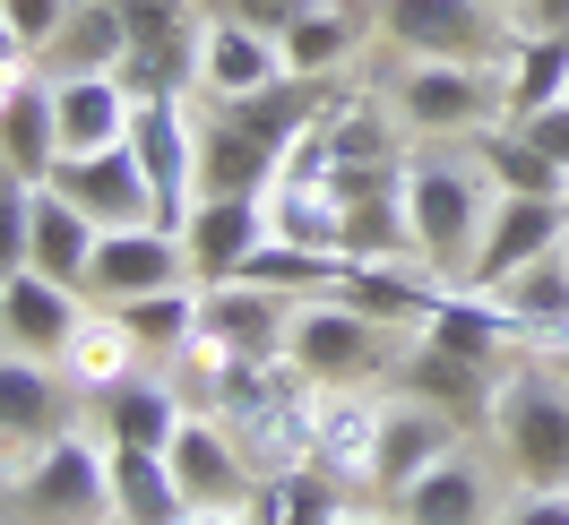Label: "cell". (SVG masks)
<instances>
[{
	"instance_id": "6da1fadb",
	"label": "cell",
	"mask_w": 569,
	"mask_h": 525,
	"mask_svg": "<svg viewBox=\"0 0 569 525\" xmlns=\"http://www.w3.org/2000/svg\"><path fill=\"white\" fill-rule=\"evenodd\" d=\"M397 181H406V233H415V267L440 284H466V267H475V250H483V224H492V181H483V164H475V147L458 139H415L406 147V164H397Z\"/></svg>"
},
{
	"instance_id": "7a4b0ae2",
	"label": "cell",
	"mask_w": 569,
	"mask_h": 525,
	"mask_svg": "<svg viewBox=\"0 0 569 525\" xmlns=\"http://www.w3.org/2000/svg\"><path fill=\"white\" fill-rule=\"evenodd\" d=\"M389 112L415 139H483L492 121H509V78L500 61H406Z\"/></svg>"
},
{
	"instance_id": "3957f363",
	"label": "cell",
	"mask_w": 569,
	"mask_h": 525,
	"mask_svg": "<svg viewBox=\"0 0 569 525\" xmlns=\"http://www.w3.org/2000/svg\"><path fill=\"white\" fill-rule=\"evenodd\" d=\"M293 336V302L268 293V284H199V327H190V345H181V371L190 380H216V371H233V362H268L284 353Z\"/></svg>"
},
{
	"instance_id": "277c9868",
	"label": "cell",
	"mask_w": 569,
	"mask_h": 525,
	"mask_svg": "<svg viewBox=\"0 0 569 525\" xmlns=\"http://www.w3.org/2000/svg\"><path fill=\"white\" fill-rule=\"evenodd\" d=\"M492 431H500V448H509V465H518L527 491H569V387L535 353H527V371L500 380Z\"/></svg>"
},
{
	"instance_id": "5b68a950",
	"label": "cell",
	"mask_w": 569,
	"mask_h": 525,
	"mask_svg": "<svg viewBox=\"0 0 569 525\" xmlns=\"http://www.w3.org/2000/svg\"><path fill=\"white\" fill-rule=\"evenodd\" d=\"M284 353H293V371L311 387H371L380 371H397V327H380V319L346 311V302H293V336H284Z\"/></svg>"
},
{
	"instance_id": "8992f818",
	"label": "cell",
	"mask_w": 569,
	"mask_h": 525,
	"mask_svg": "<svg viewBox=\"0 0 569 525\" xmlns=\"http://www.w3.org/2000/svg\"><path fill=\"white\" fill-rule=\"evenodd\" d=\"M380 36L406 61H500L509 9H492V0H380Z\"/></svg>"
},
{
	"instance_id": "52a82bcc",
	"label": "cell",
	"mask_w": 569,
	"mask_h": 525,
	"mask_svg": "<svg viewBox=\"0 0 569 525\" xmlns=\"http://www.w3.org/2000/svg\"><path fill=\"white\" fill-rule=\"evenodd\" d=\"M130 155L147 164L156 224L181 233L190 208H199V112H190V95H139V112H130Z\"/></svg>"
},
{
	"instance_id": "ba28073f",
	"label": "cell",
	"mask_w": 569,
	"mask_h": 525,
	"mask_svg": "<svg viewBox=\"0 0 569 525\" xmlns=\"http://www.w3.org/2000/svg\"><path fill=\"white\" fill-rule=\"evenodd\" d=\"M121 18H130L121 87L130 95H190L199 87V36H208V18H190V0H121Z\"/></svg>"
},
{
	"instance_id": "9c48e42d",
	"label": "cell",
	"mask_w": 569,
	"mask_h": 525,
	"mask_svg": "<svg viewBox=\"0 0 569 525\" xmlns=\"http://www.w3.org/2000/svg\"><path fill=\"white\" fill-rule=\"evenodd\" d=\"M27 508L43 525H87L96 508H112V448L104 431H61V440H43L27 456Z\"/></svg>"
},
{
	"instance_id": "30bf717a",
	"label": "cell",
	"mask_w": 569,
	"mask_h": 525,
	"mask_svg": "<svg viewBox=\"0 0 569 525\" xmlns=\"http://www.w3.org/2000/svg\"><path fill=\"white\" fill-rule=\"evenodd\" d=\"M466 448V422L423 405V396H389V414H380V456H371V499H397V491H415L440 465V456Z\"/></svg>"
},
{
	"instance_id": "8fae6325",
	"label": "cell",
	"mask_w": 569,
	"mask_h": 525,
	"mask_svg": "<svg viewBox=\"0 0 569 525\" xmlns=\"http://www.w3.org/2000/svg\"><path fill=\"white\" fill-rule=\"evenodd\" d=\"M164 284H190V250L164 224H112L96 242V267H87V293L96 302H139V293H164Z\"/></svg>"
},
{
	"instance_id": "7c38bea8",
	"label": "cell",
	"mask_w": 569,
	"mask_h": 525,
	"mask_svg": "<svg viewBox=\"0 0 569 525\" xmlns=\"http://www.w3.org/2000/svg\"><path fill=\"white\" fill-rule=\"evenodd\" d=\"M561 242H569V199H492V224H483V250H475L466 284H475V293H500L518 267L552 259Z\"/></svg>"
},
{
	"instance_id": "4fadbf2b",
	"label": "cell",
	"mask_w": 569,
	"mask_h": 525,
	"mask_svg": "<svg viewBox=\"0 0 569 525\" xmlns=\"http://www.w3.org/2000/svg\"><path fill=\"white\" fill-rule=\"evenodd\" d=\"M52 190L70 199V208H87L96 224H156V190H147V164L130 155V139L121 147H96V155H61L52 164Z\"/></svg>"
},
{
	"instance_id": "5bb4252c",
	"label": "cell",
	"mask_w": 569,
	"mask_h": 525,
	"mask_svg": "<svg viewBox=\"0 0 569 525\" xmlns=\"http://www.w3.org/2000/svg\"><path fill=\"white\" fill-rule=\"evenodd\" d=\"M164 456H173L190 508H250V491H259L242 440H233V422H216V414H181V431H173Z\"/></svg>"
},
{
	"instance_id": "9a60e30c",
	"label": "cell",
	"mask_w": 569,
	"mask_h": 525,
	"mask_svg": "<svg viewBox=\"0 0 569 525\" xmlns=\"http://www.w3.org/2000/svg\"><path fill=\"white\" fill-rule=\"evenodd\" d=\"M380 414L389 396L371 387H320V431H311V465L346 491H371V456H380Z\"/></svg>"
},
{
	"instance_id": "2e32d148",
	"label": "cell",
	"mask_w": 569,
	"mask_h": 525,
	"mask_svg": "<svg viewBox=\"0 0 569 525\" xmlns=\"http://www.w3.org/2000/svg\"><path fill=\"white\" fill-rule=\"evenodd\" d=\"M259 242H268V199H199L190 224H181L190 284H233Z\"/></svg>"
},
{
	"instance_id": "e0dca14e",
	"label": "cell",
	"mask_w": 569,
	"mask_h": 525,
	"mask_svg": "<svg viewBox=\"0 0 569 525\" xmlns=\"http://www.w3.org/2000/svg\"><path fill=\"white\" fill-rule=\"evenodd\" d=\"M78 387L61 380V362H36V353H0V440L36 456L43 440H61Z\"/></svg>"
},
{
	"instance_id": "ac0fdd59",
	"label": "cell",
	"mask_w": 569,
	"mask_h": 525,
	"mask_svg": "<svg viewBox=\"0 0 569 525\" xmlns=\"http://www.w3.org/2000/svg\"><path fill=\"white\" fill-rule=\"evenodd\" d=\"M87 319V302H78L70 284L36 276V267H18V276L0 284V345L9 353H36V362H61V345H70V327Z\"/></svg>"
},
{
	"instance_id": "d6986e66",
	"label": "cell",
	"mask_w": 569,
	"mask_h": 525,
	"mask_svg": "<svg viewBox=\"0 0 569 525\" xmlns=\"http://www.w3.org/2000/svg\"><path fill=\"white\" fill-rule=\"evenodd\" d=\"M284 78V43L268 27H250V18H208V36H199V95H259V87H277Z\"/></svg>"
},
{
	"instance_id": "ffe728a7",
	"label": "cell",
	"mask_w": 569,
	"mask_h": 525,
	"mask_svg": "<svg viewBox=\"0 0 569 525\" xmlns=\"http://www.w3.org/2000/svg\"><path fill=\"white\" fill-rule=\"evenodd\" d=\"M277 164L284 147H268L259 130H242L208 104V121H199V199H268Z\"/></svg>"
},
{
	"instance_id": "44dd1931",
	"label": "cell",
	"mask_w": 569,
	"mask_h": 525,
	"mask_svg": "<svg viewBox=\"0 0 569 525\" xmlns=\"http://www.w3.org/2000/svg\"><path fill=\"white\" fill-rule=\"evenodd\" d=\"M147 371V345L130 336V319L112 311V302H87V319L70 327V345H61V380L78 396H112L121 380H139Z\"/></svg>"
},
{
	"instance_id": "7402d4cb",
	"label": "cell",
	"mask_w": 569,
	"mask_h": 525,
	"mask_svg": "<svg viewBox=\"0 0 569 525\" xmlns=\"http://www.w3.org/2000/svg\"><path fill=\"white\" fill-rule=\"evenodd\" d=\"M380 18H362V0H311V9H293L284 18V78H346V61L362 52Z\"/></svg>"
},
{
	"instance_id": "603a6c76",
	"label": "cell",
	"mask_w": 569,
	"mask_h": 525,
	"mask_svg": "<svg viewBox=\"0 0 569 525\" xmlns=\"http://www.w3.org/2000/svg\"><path fill=\"white\" fill-rule=\"evenodd\" d=\"M397 387L423 396V405H440V414H458V422L492 414V396H500L492 362H466V353L431 345V336H406V353H397Z\"/></svg>"
},
{
	"instance_id": "cb8c5ba5",
	"label": "cell",
	"mask_w": 569,
	"mask_h": 525,
	"mask_svg": "<svg viewBox=\"0 0 569 525\" xmlns=\"http://www.w3.org/2000/svg\"><path fill=\"white\" fill-rule=\"evenodd\" d=\"M52 78V70H43ZM130 112L139 95L121 78H52V121H61V155H96V147L130 139Z\"/></svg>"
},
{
	"instance_id": "d4e9b609",
	"label": "cell",
	"mask_w": 569,
	"mask_h": 525,
	"mask_svg": "<svg viewBox=\"0 0 569 525\" xmlns=\"http://www.w3.org/2000/svg\"><path fill=\"white\" fill-rule=\"evenodd\" d=\"M96 242H104V224L87 208H70L52 181H36V250H27V267L52 284H70V293H87V267H96Z\"/></svg>"
},
{
	"instance_id": "484cf974",
	"label": "cell",
	"mask_w": 569,
	"mask_h": 525,
	"mask_svg": "<svg viewBox=\"0 0 569 525\" xmlns=\"http://www.w3.org/2000/svg\"><path fill=\"white\" fill-rule=\"evenodd\" d=\"M112 517L121 525H190L199 508H190V491H181L164 448H112Z\"/></svg>"
},
{
	"instance_id": "4316f807",
	"label": "cell",
	"mask_w": 569,
	"mask_h": 525,
	"mask_svg": "<svg viewBox=\"0 0 569 525\" xmlns=\"http://www.w3.org/2000/svg\"><path fill=\"white\" fill-rule=\"evenodd\" d=\"M397 525H492V483H483V465L475 456H440L415 491H397L389 499Z\"/></svg>"
},
{
	"instance_id": "83f0119b",
	"label": "cell",
	"mask_w": 569,
	"mask_h": 525,
	"mask_svg": "<svg viewBox=\"0 0 569 525\" xmlns=\"http://www.w3.org/2000/svg\"><path fill=\"white\" fill-rule=\"evenodd\" d=\"M121 52H130L121 0H78L70 27H61L52 52H43V70H52V78H121Z\"/></svg>"
},
{
	"instance_id": "f1b7e54d",
	"label": "cell",
	"mask_w": 569,
	"mask_h": 525,
	"mask_svg": "<svg viewBox=\"0 0 569 525\" xmlns=\"http://www.w3.org/2000/svg\"><path fill=\"white\" fill-rule=\"evenodd\" d=\"M466 147H475V164H483V181H492L500 199H569V173L518 130V121H492L483 139H466Z\"/></svg>"
},
{
	"instance_id": "f546056e",
	"label": "cell",
	"mask_w": 569,
	"mask_h": 525,
	"mask_svg": "<svg viewBox=\"0 0 569 525\" xmlns=\"http://www.w3.org/2000/svg\"><path fill=\"white\" fill-rule=\"evenodd\" d=\"M311 431H320V387H302V396H284V405H268V414L233 422V440H242V456H250L259 483L311 465Z\"/></svg>"
},
{
	"instance_id": "4dcf8cb0",
	"label": "cell",
	"mask_w": 569,
	"mask_h": 525,
	"mask_svg": "<svg viewBox=\"0 0 569 525\" xmlns=\"http://www.w3.org/2000/svg\"><path fill=\"white\" fill-rule=\"evenodd\" d=\"M96 405H104V422H96V431H104L112 448H173L181 414H190L173 387L147 380V371H139V380H121L112 396H96Z\"/></svg>"
},
{
	"instance_id": "1f68e13d",
	"label": "cell",
	"mask_w": 569,
	"mask_h": 525,
	"mask_svg": "<svg viewBox=\"0 0 569 525\" xmlns=\"http://www.w3.org/2000/svg\"><path fill=\"white\" fill-rule=\"evenodd\" d=\"M500 78H509V121H535V112L569 104V36H527L500 52Z\"/></svg>"
},
{
	"instance_id": "d6a6232c",
	"label": "cell",
	"mask_w": 569,
	"mask_h": 525,
	"mask_svg": "<svg viewBox=\"0 0 569 525\" xmlns=\"http://www.w3.org/2000/svg\"><path fill=\"white\" fill-rule=\"evenodd\" d=\"M0 164L18 181H52L61 164V121H52V78H36L18 104L0 112Z\"/></svg>"
},
{
	"instance_id": "836d02e7",
	"label": "cell",
	"mask_w": 569,
	"mask_h": 525,
	"mask_svg": "<svg viewBox=\"0 0 569 525\" xmlns=\"http://www.w3.org/2000/svg\"><path fill=\"white\" fill-rule=\"evenodd\" d=\"M208 387V414L216 422H250V414H268V405H284V396H302V371H293V353H268V362H233V371H216Z\"/></svg>"
},
{
	"instance_id": "e575fe53",
	"label": "cell",
	"mask_w": 569,
	"mask_h": 525,
	"mask_svg": "<svg viewBox=\"0 0 569 525\" xmlns=\"http://www.w3.org/2000/svg\"><path fill=\"white\" fill-rule=\"evenodd\" d=\"M346 499L355 491L328 483L320 465H293V474H268V483L250 491V525H328Z\"/></svg>"
},
{
	"instance_id": "d590c367",
	"label": "cell",
	"mask_w": 569,
	"mask_h": 525,
	"mask_svg": "<svg viewBox=\"0 0 569 525\" xmlns=\"http://www.w3.org/2000/svg\"><path fill=\"white\" fill-rule=\"evenodd\" d=\"M121 319H130V336L147 345V362H181L190 327H199V284H164V293H139V302H121Z\"/></svg>"
},
{
	"instance_id": "8d00e7d4",
	"label": "cell",
	"mask_w": 569,
	"mask_h": 525,
	"mask_svg": "<svg viewBox=\"0 0 569 525\" xmlns=\"http://www.w3.org/2000/svg\"><path fill=\"white\" fill-rule=\"evenodd\" d=\"M500 302H509V311L535 327V345H543V336H561V327H569V259L552 250V259L518 267V276L500 284Z\"/></svg>"
},
{
	"instance_id": "74e56055",
	"label": "cell",
	"mask_w": 569,
	"mask_h": 525,
	"mask_svg": "<svg viewBox=\"0 0 569 525\" xmlns=\"http://www.w3.org/2000/svg\"><path fill=\"white\" fill-rule=\"evenodd\" d=\"M27 250H36V181H18L0 164V284L27 267Z\"/></svg>"
},
{
	"instance_id": "f35d334b",
	"label": "cell",
	"mask_w": 569,
	"mask_h": 525,
	"mask_svg": "<svg viewBox=\"0 0 569 525\" xmlns=\"http://www.w3.org/2000/svg\"><path fill=\"white\" fill-rule=\"evenodd\" d=\"M70 9L78 0H0V18H9V27H18V43H27V52H52V36H61V27H70Z\"/></svg>"
},
{
	"instance_id": "ab89813d",
	"label": "cell",
	"mask_w": 569,
	"mask_h": 525,
	"mask_svg": "<svg viewBox=\"0 0 569 525\" xmlns=\"http://www.w3.org/2000/svg\"><path fill=\"white\" fill-rule=\"evenodd\" d=\"M527 36H569V0H509V43Z\"/></svg>"
},
{
	"instance_id": "60d3db41",
	"label": "cell",
	"mask_w": 569,
	"mask_h": 525,
	"mask_svg": "<svg viewBox=\"0 0 569 525\" xmlns=\"http://www.w3.org/2000/svg\"><path fill=\"white\" fill-rule=\"evenodd\" d=\"M518 130H527V139H535V147H543V155H552V164L569 173V104L535 112V121H518Z\"/></svg>"
},
{
	"instance_id": "b9f144b4",
	"label": "cell",
	"mask_w": 569,
	"mask_h": 525,
	"mask_svg": "<svg viewBox=\"0 0 569 525\" xmlns=\"http://www.w3.org/2000/svg\"><path fill=\"white\" fill-rule=\"evenodd\" d=\"M509 525H569V491H527L509 508Z\"/></svg>"
},
{
	"instance_id": "7bdbcfd3",
	"label": "cell",
	"mask_w": 569,
	"mask_h": 525,
	"mask_svg": "<svg viewBox=\"0 0 569 525\" xmlns=\"http://www.w3.org/2000/svg\"><path fill=\"white\" fill-rule=\"evenodd\" d=\"M535 362H543V371L569 387V327H561V336H543V345H535Z\"/></svg>"
},
{
	"instance_id": "ee69618b",
	"label": "cell",
	"mask_w": 569,
	"mask_h": 525,
	"mask_svg": "<svg viewBox=\"0 0 569 525\" xmlns=\"http://www.w3.org/2000/svg\"><path fill=\"white\" fill-rule=\"evenodd\" d=\"M328 525H397V508H355V499H346V508H337Z\"/></svg>"
},
{
	"instance_id": "f6af8a7d",
	"label": "cell",
	"mask_w": 569,
	"mask_h": 525,
	"mask_svg": "<svg viewBox=\"0 0 569 525\" xmlns=\"http://www.w3.org/2000/svg\"><path fill=\"white\" fill-rule=\"evenodd\" d=\"M0 61H36V52L18 43V27H9V18H0Z\"/></svg>"
},
{
	"instance_id": "bcb514c9",
	"label": "cell",
	"mask_w": 569,
	"mask_h": 525,
	"mask_svg": "<svg viewBox=\"0 0 569 525\" xmlns=\"http://www.w3.org/2000/svg\"><path fill=\"white\" fill-rule=\"evenodd\" d=\"M190 525H250V508H199Z\"/></svg>"
},
{
	"instance_id": "7dc6e473",
	"label": "cell",
	"mask_w": 569,
	"mask_h": 525,
	"mask_svg": "<svg viewBox=\"0 0 569 525\" xmlns=\"http://www.w3.org/2000/svg\"><path fill=\"white\" fill-rule=\"evenodd\" d=\"M561 259H569V242H561Z\"/></svg>"
}]
</instances>
